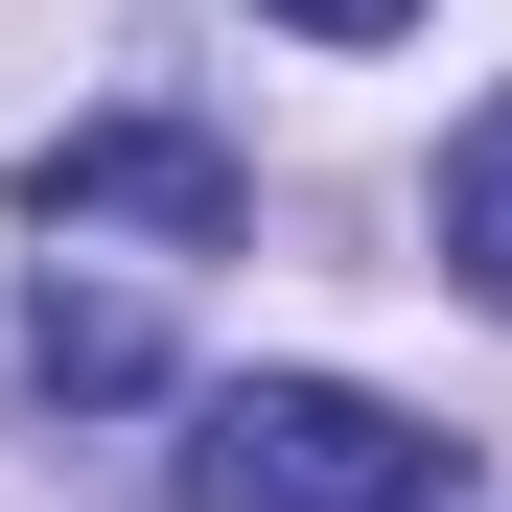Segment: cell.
Instances as JSON below:
<instances>
[{
	"label": "cell",
	"mask_w": 512,
	"mask_h": 512,
	"mask_svg": "<svg viewBox=\"0 0 512 512\" xmlns=\"http://www.w3.org/2000/svg\"><path fill=\"white\" fill-rule=\"evenodd\" d=\"M24 396H163V326H140L117 280H70V256H47V303H24Z\"/></svg>",
	"instance_id": "cell-3"
},
{
	"label": "cell",
	"mask_w": 512,
	"mask_h": 512,
	"mask_svg": "<svg viewBox=\"0 0 512 512\" xmlns=\"http://www.w3.org/2000/svg\"><path fill=\"white\" fill-rule=\"evenodd\" d=\"M443 280H466V303L512 326V94H489V117L443 140Z\"/></svg>",
	"instance_id": "cell-4"
},
{
	"label": "cell",
	"mask_w": 512,
	"mask_h": 512,
	"mask_svg": "<svg viewBox=\"0 0 512 512\" xmlns=\"http://www.w3.org/2000/svg\"><path fill=\"white\" fill-rule=\"evenodd\" d=\"M256 24H303V47H396L419 0H256Z\"/></svg>",
	"instance_id": "cell-5"
},
{
	"label": "cell",
	"mask_w": 512,
	"mask_h": 512,
	"mask_svg": "<svg viewBox=\"0 0 512 512\" xmlns=\"http://www.w3.org/2000/svg\"><path fill=\"white\" fill-rule=\"evenodd\" d=\"M24 210H47V233H163V256H210L256 187H233V140H187V117H70V140L24 163Z\"/></svg>",
	"instance_id": "cell-2"
},
{
	"label": "cell",
	"mask_w": 512,
	"mask_h": 512,
	"mask_svg": "<svg viewBox=\"0 0 512 512\" xmlns=\"http://www.w3.org/2000/svg\"><path fill=\"white\" fill-rule=\"evenodd\" d=\"M466 443L443 419H396V396H350V373H233L210 419H187V512H419Z\"/></svg>",
	"instance_id": "cell-1"
}]
</instances>
